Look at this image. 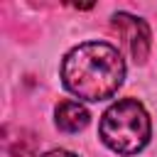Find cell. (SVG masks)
<instances>
[{
  "label": "cell",
  "instance_id": "3",
  "mask_svg": "<svg viewBox=\"0 0 157 157\" xmlns=\"http://www.w3.org/2000/svg\"><path fill=\"white\" fill-rule=\"evenodd\" d=\"M113 25L120 32L130 56L142 64L147 59V52H150V29H147L145 20L132 17L128 12H118V15H113Z\"/></svg>",
  "mask_w": 157,
  "mask_h": 157
},
{
  "label": "cell",
  "instance_id": "5",
  "mask_svg": "<svg viewBox=\"0 0 157 157\" xmlns=\"http://www.w3.org/2000/svg\"><path fill=\"white\" fill-rule=\"evenodd\" d=\"M42 157H76V155H71V152H66V150H52V152H47V155H42Z\"/></svg>",
  "mask_w": 157,
  "mask_h": 157
},
{
  "label": "cell",
  "instance_id": "1",
  "mask_svg": "<svg viewBox=\"0 0 157 157\" xmlns=\"http://www.w3.org/2000/svg\"><path fill=\"white\" fill-rule=\"evenodd\" d=\"M125 76V64L115 47L105 42H86L71 49L61 64L64 86L83 101L110 98Z\"/></svg>",
  "mask_w": 157,
  "mask_h": 157
},
{
  "label": "cell",
  "instance_id": "2",
  "mask_svg": "<svg viewBox=\"0 0 157 157\" xmlns=\"http://www.w3.org/2000/svg\"><path fill=\"white\" fill-rule=\"evenodd\" d=\"M101 140L120 155L140 152L150 140V118L135 98L113 103L101 118Z\"/></svg>",
  "mask_w": 157,
  "mask_h": 157
},
{
  "label": "cell",
  "instance_id": "4",
  "mask_svg": "<svg viewBox=\"0 0 157 157\" xmlns=\"http://www.w3.org/2000/svg\"><path fill=\"white\" fill-rule=\"evenodd\" d=\"M56 128L64 132H78L88 125V110L78 101H61L56 105Z\"/></svg>",
  "mask_w": 157,
  "mask_h": 157
}]
</instances>
